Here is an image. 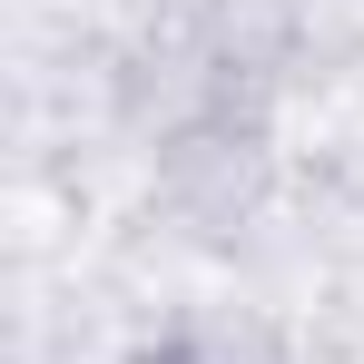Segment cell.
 Instances as JSON below:
<instances>
[{"mask_svg": "<svg viewBox=\"0 0 364 364\" xmlns=\"http://www.w3.org/2000/svg\"><path fill=\"white\" fill-rule=\"evenodd\" d=\"M158 197L178 207L187 227H237L266 207V178H276V128L256 99H227V89H197V79H168V109H158Z\"/></svg>", "mask_w": 364, "mask_h": 364, "instance_id": "obj_1", "label": "cell"}, {"mask_svg": "<svg viewBox=\"0 0 364 364\" xmlns=\"http://www.w3.org/2000/svg\"><path fill=\"white\" fill-rule=\"evenodd\" d=\"M128 364H256L237 335H217V325H168V335H148Z\"/></svg>", "mask_w": 364, "mask_h": 364, "instance_id": "obj_2", "label": "cell"}]
</instances>
